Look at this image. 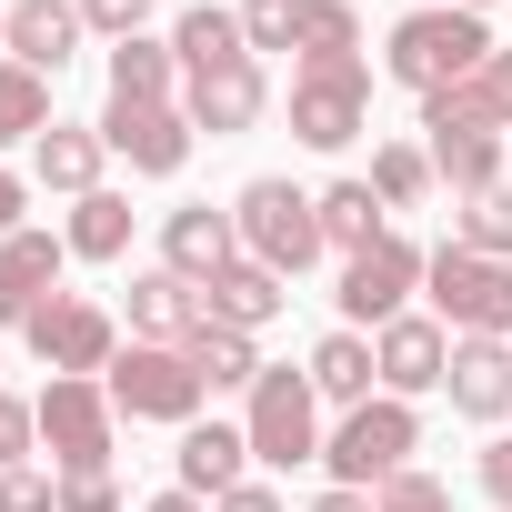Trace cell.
<instances>
[{"instance_id":"obj_41","label":"cell","mask_w":512,"mask_h":512,"mask_svg":"<svg viewBox=\"0 0 512 512\" xmlns=\"http://www.w3.org/2000/svg\"><path fill=\"white\" fill-rule=\"evenodd\" d=\"M211 512H282V492H272V482H241V492H221Z\"/></svg>"},{"instance_id":"obj_6","label":"cell","mask_w":512,"mask_h":512,"mask_svg":"<svg viewBox=\"0 0 512 512\" xmlns=\"http://www.w3.org/2000/svg\"><path fill=\"white\" fill-rule=\"evenodd\" d=\"M101 382H111V412H121V422H171V432H191L201 402H211V382L191 372L181 342H121V362H111Z\"/></svg>"},{"instance_id":"obj_19","label":"cell","mask_w":512,"mask_h":512,"mask_svg":"<svg viewBox=\"0 0 512 512\" xmlns=\"http://www.w3.org/2000/svg\"><path fill=\"white\" fill-rule=\"evenodd\" d=\"M452 412L462 422H512V342L502 332H472V342H452Z\"/></svg>"},{"instance_id":"obj_5","label":"cell","mask_w":512,"mask_h":512,"mask_svg":"<svg viewBox=\"0 0 512 512\" xmlns=\"http://www.w3.org/2000/svg\"><path fill=\"white\" fill-rule=\"evenodd\" d=\"M422 312L472 342V332H502L512 342V262H492V251H462V241H432L422 262Z\"/></svg>"},{"instance_id":"obj_17","label":"cell","mask_w":512,"mask_h":512,"mask_svg":"<svg viewBox=\"0 0 512 512\" xmlns=\"http://www.w3.org/2000/svg\"><path fill=\"white\" fill-rule=\"evenodd\" d=\"M81 0H11V41H0V51H11L21 71H41V81H61L71 61H81Z\"/></svg>"},{"instance_id":"obj_13","label":"cell","mask_w":512,"mask_h":512,"mask_svg":"<svg viewBox=\"0 0 512 512\" xmlns=\"http://www.w3.org/2000/svg\"><path fill=\"white\" fill-rule=\"evenodd\" d=\"M181 111H191V131H211V141L262 131V111H272V61H221V71L181 81Z\"/></svg>"},{"instance_id":"obj_34","label":"cell","mask_w":512,"mask_h":512,"mask_svg":"<svg viewBox=\"0 0 512 512\" xmlns=\"http://www.w3.org/2000/svg\"><path fill=\"white\" fill-rule=\"evenodd\" d=\"M372 512H452V482H442V472H422V462H412V472H392V482H382V492H372Z\"/></svg>"},{"instance_id":"obj_7","label":"cell","mask_w":512,"mask_h":512,"mask_svg":"<svg viewBox=\"0 0 512 512\" xmlns=\"http://www.w3.org/2000/svg\"><path fill=\"white\" fill-rule=\"evenodd\" d=\"M31 402H41V452H51V472H111V452H121L111 382H91V372H51Z\"/></svg>"},{"instance_id":"obj_24","label":"cell","mask_w":512,"mask_h":512,"mask_svg":"<svg viewBox=\"0 0 512 512\" xmlns=\"http://www.w3.org/2000/svg\"><path fill=\"white\" fill-rule=\"evenodd\" d=\"M111 101H131V111H151V101H181V51L171 41H151V31H131V41H111Z\"/></svg>"},{"instance_id":"obj_38","label":"cell","mask_w":512,"mask_h":512,"mask_svg":"<svg viewBox=\"0 0 512 512\" xmlns=\"http://www.w3.org/2000/svg\"><path fill=\"white\" fill-rule=\"evenodd\" d=\"M472 482H482V502H492V512H512V432H492V442L472 452Z\"/></svg>"},{"instance_id":"obj_16","label":"cell","mask_w":512,"mask_h":512,"mask_svg":"<svg viewBox=\"0 0 512 512\" xmlns=\"http://www.w3.org/2000/svg\"><path fill=\"white\" fill-rule=\"evenodd\" d=\"M241 262V231H231V211H211V201H181V211H161V272H181V282H211V272H231Z\"/></svg>"},{"instance_id":"obj_33","label":"cell","mask_w":512,"mask_h":512,"mask_svg":"<svg viewBox=\"0 0 512 512\" xmlns=\"http://www.w3.org/2000/svg\"><path fill=\"white\" fill-rule=\"evenodd\" d=\"M302 21H312V0H241V41H251V61L302 51Z\"/></svg>"},{"instance_id":"obj_12","label":"cell","mask_w":512,"mask_h":512,"mask_svg":"<svg viewBox=\"0 0 512 512\" xmlns=\"http://www.w3.org/2000/svg\"><path fill=\"white\" fill-rule=\"evenodd\" d=\"M31 352H41V372H91V382H101V372L121 362V322H111L91 292H61V302L31 322Z\"/></svg>"},{"instance_id":"obj_22","label":"cell","mask_w":512,"mask_h":512,"mask_svg":"<svg viewBox=\"0 0 512 512\" xmlns=\"http://www.w3.org/2000/svg\"><path fill=\"white\" fill-rule=\"evenodd\" d=\"M211 322V302H201V282H181V272H131V342H191Z\"/></svg>"},{"instance_id":"obj_32","label":"cell","mask_w":512,"mask_h":512,"mask_svg":"<svg viewBox=\"0 0 512 512\" xmlns=\"http://www.w3.org/2000/svg\"><path fill=\"white\" fill-rule=\"evenodd\" d=\"M302 61H362V11L352 0H312V21H302V51H292V71Z\"/></svg>"},{"instance_id":"obj_35","label":"cell","mask_w":512,"mask_h":512,"mask_svg":"<svg viewBox=\"0 0 512 512\" xmlns=\"http://www.w3.org/2000/svg\"><path fill=\"white\" fill-rule=\"evenodd\" d=\"M41 452V402H21V392H0V472H21Z\"/></svg>"},{"instance_id":"obj_43","label":"cell","mask_w":512,"mask_h":512,"mask_svg":"<svg viewBox=\"0 0 512 512\" xmlns=\"http://www.w3.org/2000/svg\"><path fill=\"white\" fill-rule=\"evenodd\" d=\"M141 512H211V502H201V492H181V482H171V492H151V502H141Z\"/></svg>"},{"instance_id":"obj_14","label":"cell","mask_w":512,"mask_h":512,"mask_svg":"<svg viewBox=\"0 0 512 512\" xmlns=\"http://www.w3.org/2000/svg\"><path fill=\"white\" fill-rule=\"evenodd\" d=\"M372 362H382V392H392V402H422V392L452 382V332H442L432 312H402V322L372 332Z\"/></svg>"},{"instance_id":"obj_8","label":"cell","mask_w":512,"mask_h":512,"mask_svg":"<svg viewBox=\"0 0 512 512\" xmlns=\"http://www.w3.org/2000/svg\"><path fill=\"white\" fill-rule=\"evenodd\" d=\"M362 131H372V61H302L292 71V141L352 151Z\"/></svg>"},{"instance_id":"obj_26","label":"cell","mask_w":512,"mask_h":512,"mask_svg":"<svg viewBox=\"0 0 512 512\" xmlns=\"http://www.w3.org/2000/svg\"><path fill=\"white\" fill-rule=\"evenodd\" d=\"M131 231H141L131 191H91V201H71V221H61L71 262H131Z\"/></svg>"},{"instance_id":"obj_39","label":"cell","mask_w":512,"mask_h":512,"mask_svg":"<svg viewBox=\"0 0 512 512\" xmlns=\"http://www.w3.org/2000/svg\"><path fill=\"white\" fill-rule=\"evenodd\" d=\"M81 31H101V41H131V31H151V0H81Z\"/></svg>"},{"instance_id":"obj_40","label":"cell","mask_w":512,"mask_h":512,"mask_svg":"<svg viewBox=\"0 0 512 512\" xmlns=\"http://www.w3.org/2000/svg\"><path fill=\"white\" fill-rule=\"evenodd\" d=\"M11 231H31V171L0 161V241H11Z\"/></svg>"},{"instance_id":"obj_2","label":"cell","mask_w":512,"mask_h":512,"mask_svg":"<svg viewBox=\"0 0 512 512\" xmlns=\"http://www.w3.org/2000/svg\"><path fill=\"white\" fill-rule=\"evenodd\" d=\"M412 452H422V412L392 402V392L332 412V432H322V472H332L342 492H382L392 472H412Z\"/></svg>"},{"instance_id":"obj_37","label":"cell","mask_w":512,"mask_h":512,"mask_svg":"<svg viewBox=\"0 0 512 512\" xmlns=\"http://www.w3.org/2000/svg\"><path fill=\"white\" fill-rule=\"evenodd\" d=\"M61 512H131L121 472H61Z\"/></svg>"},{"instance_id":"obj_45","label":"cell","mask_w":512,"mask_h":512,"mask_svg":"<svg viewBox=\"0 0 512 512\" xmlns=\"http://www.w3.org/2000/svg\"><path fill=\"white\" fill-rule=\"evenodd\" d=\"M452 11H492V0H452Z\"/></svg>"},{"instance_id":"obj_44","label":"cell","mask_w":512,"mask_h":512,"mask_svg":"<svg viewBox=\"0 0 512 512\" xmlns=\"http://www.w3.org/2000/svg\"><path fill=\"white\" fill-rule=\"evenodd\" d=\"M0 41H11V0H0Z\"/></svg>"},{"instance_id":"obj_21","label":"cell","mask_w":512,"mask_h":512,"mask_svg":"<svg viewBox=\"0 0 512 512\" xmlns=\"http://www.w3.org/2000/svg\"><path fill=\"white\" fill-rule=\"evenodd\" d=\"M422 151H432V181H442L452 201L512 181V131H422Z\"/></svg>"},{"instance_id":"obj_23","label":"cell","mask_w":512,"mask_h":512,"mask_svg":"<svg viewBox=\"0 0 512 512\" xmlns=\"http://www.w3.org/2000/svg\"><path fill=\"white\" fill-rule=\"evenodd\" d=\"M302 372H312L322 412H352V402H372V392H382V362H372V332H322Z\"/></svg>"},{"instance_id":"obj_9","label":"cell","mask_w":512,"mask_h":512,"mask_svg":"<svg viewBox=\"0 0 512 512\" xmlns=\"http://www.w3.org/2000/svg\"><path fill=\"white\" fill-rule=\"evenodd\" d=\"M422 262H432V251H422L412 231H382L372 251H352L342 282H332L342 332H382V322H402V312H412V292H422Z\"/></svg>"},{"instance_id":"obj_20","label":"cell","mask_w":512,"mask_h":512,"mask_svg":"<svg viewBox=\"0 0 512 512\" xmlns=\"http://www.w3.org/2000/svg\"><path fill=\"white\" fill-rule=\"evenodd\" d=\"M201 302H211V322H231V332H272V322L292 312V282H282L272 262H251V251H241L231 272L201 282Z\"/></svg>"},{"instance_id":"obj_31","label":"cell","mask_w":512,"mask_h":512,"mask_svg":"<svg viewBox=\"0 0 512 512\" xmlns=\"http://www.w3.org/2000/svg\"><path fill=\"white\" fill-rule=\"evenodd\" d=\"M452 241H462V251H492V262H512V181L472 191V201L452 211Z\"/></svg>"},{"instance_id":"obj_3","label":"cell","mask_w":512,"mask_h":512,"mask_svg":"<svg viewBox=\"0 0 512 512\" xmlns=\"http://www.w3.org/2000/svg\"><path fill=\"white\" fill-rule=\"evenodd\" d=\"M231 231H241V251H251V262H272L282 282H302V272L322 262V201H312L292 171L241 181V201H231Z\"/></svg>"},{"instance_id":"obj_18","label":"cell","mask_w":512,"mask_h":512,"mask_svg":"<svg viewBox=\"0 0 512 512\" xmlns=\"http://www.w3.org/2000/svg\"><path fill=\"white\" fill-rule=\"evenodd\" d=\"M171 482H181V492H201V502L241 492V482H251V432H241V422H191V432H181V452H171Z\"/></svg>"},{"instance_id":"obj_30","label":"cell","mask_w":512,"mask_h":512,"mask_svg":"<svg viewBox=\"0 0 512 512\" xmlns=\"http://www.w3.org/2000/svg\"><path fill=\"white\" fill-rule=\"evenodd\" d=\"M362 181H372V191H382L392 211H422V201L442 191V181H432V151H422V141H372V171H362Z\"/></svg>"},{"instance_id":"obj_15","label":"cell","mask_w":512,"mask_h":512,"mask_svg":"<svg viewBox=\"0 0 512 512\" xmlns=\"http://www.w3.org/2000/svg\"><path fill=\"white\" fill-rule=\"evenodd\" d=\"M31 191H61V201L111 191V141H101V121H51V131L31 141Z\"/></svg>"},{"instance_id":"obj_28","label":"cell","mask_w":512,"mask_h":512,"mask_svg":"<svg viewBox=\"0 0 512 512\" xmlns=\"http://www.w3.org/2000/svg\"><path fill=\"white\" fill-rule=\"evenodd\" d=\"M191 372L211 382V392H251V382H262V332H231V322H201L191 342Z\"/></svg>"},{"instance_id":"obj_29","label":"cell","mask_w":512,"mask_h":512,"mask_svg":"<svg viewBox=\"0 0 512 512\" xmlns=\"http://www.w3.org/2000/svg\"><path fill=\"white\" fill-rule=\"evenodd\" d=\"M51 121H61V111H51V81L21 71V61H0V151H31Z\"/></svg>"},{"instance_id":"obj_36","label":"cell","mask_w":512,"mask_h":512,"mask_svg":"<svg viewBox=\"0 0 512 512\" xmlns=\"http://www.w3.org/2000/svg\"><path fill=\"white\" fill-rule=\"evenodd\" d=\"M0 512H61V472H0Z\"/></svg>"},{"instance_id":"obj_4","label":"cell","mask_w":512,"mask_h":512,"mask_svg":"<svg viewBox=\"0 0 512 512\" xmlns=\"http://www.w3.org/2000/svg\"><path fill=\"white\" fill-rule=\"evenodd\" d=\"M241 432H251V462L262 472H302V462H322V392H312V372H292V362H262V382L241 392Z\"/></svg>"},{"instance_id":"obj_42","label":"cell","mask_w":512,"mask_h":512,"mask_svg":"<svg viewBox=\"0 0 512 512\" xmlns=\"http://www.w3.org/2000/svg\"><path fill=\"white\" fill-rule=\"evenodd\" d=\"M302 512H372V492H342V482H322V492H312Z\"/></svg>"},{"instance_id":"obj_11","label":"cell","mask_w":512,"mask_h":512,"mask_svg":"<svg viewBox=\"0 0 512 512\" xmlns=\"http://www.w3.org/2000/svg\"><path fill=\"white\" fill-rule=\"evenodd\" d=\"M61 272H71V241L61 231H11L0 241V332H31L51 302H61Z\"/></svg>"},{"instance_id":"obj_25","label":"cell","mask_w":512,"mask_h":512,"mask_svg":"<svg viewBox=\"0 0 512 512\" xmlns=\"http://www.w3.org/2000/svg\"><path fill=\"white\" fill-rule=\"evenodd\" d=\"M171 51H181V81H201V71H221V61H251L231 0H191V11L171 21Z\"/></svg>"},{"instance_id":"obj_10","label":"cell","mask_w":512,"mask_h":512,"mask_svg":"<svg viewBox=\"0 0 512 512\" xmlns=\"http://www.w3.org/2000/svg\"><path fill=\"white\" fill-rule=\"evenodd\" d=\"M101 141H111V161H131V181H181V161H191V111L181 101H151V111H131V101H101Z\"/></svg>"},{"instance_id":"obj_1","label":"cell","mask_w":512,"mask_h":512,"mask_svg":"<svg viewBox=\"0 0 512 512\" xmlns=\"http://www.w3.org/2000/svg\"><path fill=\"white\" fill-rule=\"evenodd\" d=\"M492 51H502V41H492V21H482V11L422 0V11H402V21H392V41H382V81H402L412 101H432V91H462Z\"/></svg>"},{"instance_id":"obj_27","label":"cell","mask_w":512,"mask_h":512,"mask_svg":"<svg viewBox=\"0 0 512 512\" xmlns=\"http://www.w3.org/2000/svg\"><path fill=\"white\" fill-rule=\"evenodd\" d=\"M312 201H322V251H342V262L392 231V201H382L372 181H332V191H312Z\"/></svg>"}]
</instances>
